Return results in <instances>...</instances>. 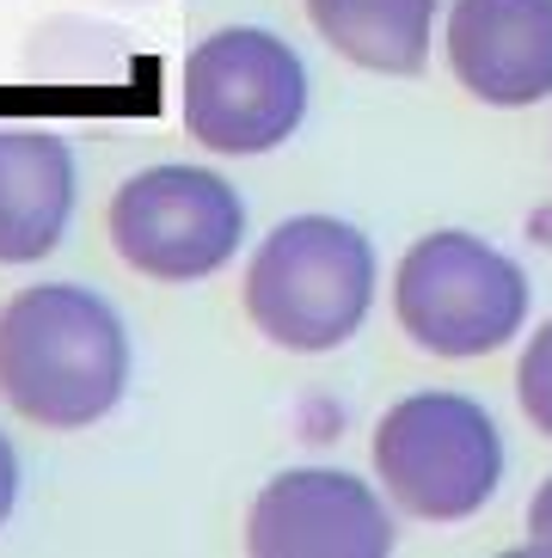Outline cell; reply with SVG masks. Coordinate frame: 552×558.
Masks as SVG:
<instances>
[{"label":"cell","instance_id":"3957f363","mask_svg":"<svg viewBox=\"0 0 552 558\" xmlns=\"http://www.w3.org/2000/svg\"><path fill=\"white\" fill-rule=\"evenodd\" d=\"M393 313L423 356H491L528 319V277L497 246L460 228L423 233L393 270Z\"/></svg>","mask_w":552,"mask_h":558},{"label":"cell","instance_id":"7c38bea8","mask_svg":"<svg viewBox=\"0 0 552 558\" xmlns=\"http://www.w3.org/2000/svg\"><path fill=\"white\" fill-rule=\"evenodd\" d=\"M528 553L552 558V478L535 492V504H528Z\"/></svg>","mask_w":552,"mask_h":558},{"label":"cell","instance_id":"ba28073f","mask_svg":"<svg viewBox=\"0 0 552 558\" xmlns=\"http://www.w3.org/2000/svg\"><path fill=\"white\" fill-rule=\"evenodd\" d=\"M442 44L479 105L521 111L552 93V0H455Z\"/></svg>","mask_w":552,"mask_h":558},{"label":"cell","instance_id":"30bf717a","mask_svg":"<svg viewBox=\"0 0 552 558\" xmlns=\"http://www.w3.org/2000/svg\"><path fill=\"white\" fill-rule=\"evenodd\" d=\"M442 0H308L313 32L369 74H423Z\"/></svg>","mask_w":552,"mask_h":558},{"label":"cell","instance_id":"9c48e42d","mask_svg":"<svg viewBox=\"0 0 552 558\" xmlns=\"http://www.w3.org/2000/svg\"><path fill=\"white\" fill-rule=\"evenodd\" d=\"M81 166L44 123H0V264H37L68 240Z\"/></svg>","mask_w":552,"mask_h":558},{"label":"cell","instance_id":"5b68a950","mask_svg":"<svg viewBox=\"0 0 552 558\" xmlns=\"http://www.w3.org/2000/svg\"><path fill=\"white\" fill-rule=\"evenodd\" d=\"M308 117V68L264 25H221L184 56V130L209 154H271Z\"/></svg>","mask_w":552,"mask_h":558},{"label":"cell","instance_id":"52a82bcc","mask_svg":"<svg viewBox=\"0 0 552 558\" xmlns=\"http://www.w3.org/2000/svg\"><path fill=\"white\" fill-rule=\"evenodd\" d=\"M399 546L374 485L338 466L276 473L245 515V553L259 558H387Z\"/></svg>","mask_w":552,"mask_h":558},{"label":"cell","instance_id":"8992f818","mask_svg":"<svg viewBox=\"0 0 552 558\" xmlns=\"http://www.w3.org/2000/svg\"><path fill=\"white\" fill-rule=\"evenodd\" d=\"M111 246L135 277L154 282H203L240 252L245 203L209 166H147L117 184L111 197Z\"/></svg>","mask_w":552,"mask_h":558},{"label":"cell","instance_id":"277c9868","mask_svg":"<svg viewBox=\"0 0 552 558\" xmlns=\"http://www.w3.org/2000/svg\"><path fill=\"white\" fill-rule=\"evenodd\" d=\"M374 473L406 515L467 522L504 485V436L467 393H411L374 424Z\"/></svg>","mask_w":552,"mask_h":558},{"label":"cell","instance_id":"4fadbf2b","mask_svg":"<svg viewBox=\"0 0 552 558\" xmlns=\"http://www.w3.org/2000/svg\"><path fill=\"white\" fill-rule=\"evenodd\" d=\"M13 509H19V454H13V442L0 436V527H7Z\"/></svg>","mask_w":552,"mask_h":558},{"label":"cell","instance_id":"7a4b0ae2","mask_svg":"<svg viewBox=\"0 0 552 558\" xmlns=\"http://www.w3.org/2000/svg\"><path fill=\"white\" fill-rule=\"evenodd\" d=\"M245 319L295 356L350 344L374 301V246L338 215H289L245 264Z\"/></svg>","mask_w":552,"mask_h":558},{"label":"cell","instance_id":"8fae6325","mask_svg":"<svg viewBox=\"0 0 552 558\" xmlns=\"http://www.w3.org/2000/svg\"><path fill=\"white\" fill-rule=\"evenodd\" d=\"M516 393H521V411H528V424L540 429L552 442V319L528 338L521 350V368H516Z\"/></svg>","mask_w":552,"mask_h":558},{"label":"cell","instance_id":"6da1fadb","mask_svg":"<svg viewBox=\"0 0 552 558\" xmlns=\"http://www.w3.org/2000/svg\"><path fill=\"white\" fill-rule=\"evenodd\" d=\"M130 393V331L86 282H32L0 307V405L37 429H86Z\"/></svg>","mask_w":552,"mask_h":558}]
</instances>
